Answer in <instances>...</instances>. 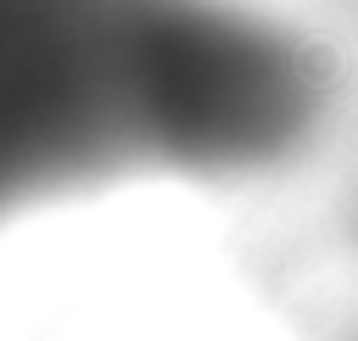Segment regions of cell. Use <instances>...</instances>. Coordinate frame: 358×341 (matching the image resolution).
<instances>
[{
  "instance_id": "6da1fadb",
  "label": "cell",
  "mask_w": 358,
  "mask_h": 341,
  "mask_svg": "<svg viewBox=\"0 0 358 341\" xmlns=\"http://www.w3.org/2000/svg\"><path fill=\"white\" fill-rule=\"evenodd\" d=\"M336 50L263 0H0V224L123 179L296 157Z\"/></svg>"
}]
</instances>
